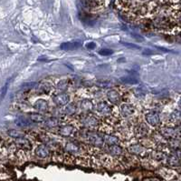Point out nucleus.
Wrapping results in <instances>:
<instances>
[{"mask_svg":"<svg viewBox=\"0 0 181 181\" xmlns=\"http://www.w3.org/2000/svg\"><path fill=\"white\" fill-rule=\"evenodd\" d=\"M86 47H87L88 49L93 50V49H94V48L96 47V43H94V42H90V43H88V44L86 45Z\"/></svg>","mask_w":181,"mask_h":181,"instance_id":"nucleus-34","label":"nucleus"},{"mask_svg":"<svg viewBox=\"0 0 181 181\" xmlns=\"http://www.w3.org/2000/svg\"><path fill=\"white\" fill-rule=\"evenodd\" d=\"M15 144L20 147L21 149H24V150H30L32 148V144L31 142L26 138V137H20V138H17L16 141H15Z\"/></svg>","mask_w":181,"mask_h":181,"instance_id":"nucleus-8","label":"nucleus"},{"mask_svg":"<svg viewBox=\"0 0 181 181\" xmlns=\"http://www.w3.org/2000/svg\"><path fill=\"white\" fill-rule=\"evenodd\" d=\"M143 55H145V56H149V55H152L153 54V52L150 50V49H144V51H143V53H142Z\"/></svg>","mask_w":181,"mask_h":181,"instance_id":"nucleus-36","label":"nucleus"},{"mask_svg":"<svg viewBox=\"0 0 181 181\" xmlns=\"http://www.w3.org/2000/svg\"><path fill=\"white\" fill-rule=\"evenodd\" d=\"M134 94H135V96L138 97V98H143V97L145 96V93L142 91V90H141L140 88H136V89H134Z\"/></svg>","mask_w":181,"mask_h":181,"instance_id":"nucleus-31","label":"nucleus"},{"mask_svg":"<svg viewBox=\"0 0 181 181\" xmlns=\"http://www.w3.org/2000/svg\"><path fill=\"white\" fill-rule=\"evenodd\" d=\"M87 139L94 147H103L104 144V138H103L100 135H98L96 133L87 134Z\"/></svg>","mask_w":181,"mask_h":181,"instance_id":"nucleus-3","label":"nucleus"},{"mask_svg":"<svg viewBox=\"0 0 181 181\" xmlns=\"http://www.w3.org/2000/svg\"><path fill=\"white\" fill-rule=\"evenodd\" d=\"M64 148H65V151L70 154H78L80 152V146L74 142L66 143Z\"/></svg>","mask_w":181,"mask_h":181,"instance_id":"nucleus-14","label":"nucleus"},{"mask_svg":"<svg viewBox=\"0 0 181 181\" xmlns=\"http://www.w3.org/2000/svg\"><path fill=\"white\" fill-rule=\"evenodd\" d=\"M180 131H181V127H180Z\"/></svg>","mask_w":181,"mask_h":181,"instance_id":"nucleus-39","label":"nucleus"},{"mask_svg":"<svg viewBox=\"0 0 181 181\" xmlns=\"http://www.w3.org/2000/svg\"><path fill=\"white\" fill-rule=\"evenodd\" d=\"M9 83H10V81L8 80V83L5 85V86H3V88H2V91H1V98H2V99H4L5 95H6V94H7V92H8V89Z\"/></svg>","mask_w":181,"mask_h":181,"instance_id":"nucleus-32","label":"nucleus"},{"mask_svg":"<svg viewBox=\"0 0 181 181\" xmlns=\"http://www.w3.org/2000/svg\"><path fill=\"white\" fill-rule=\"evenodd\" d=\"M34 108L35 110H37L39 112H46L49 109V105H48L46 100L41 99H38L35 102Z\"/></svg>","mask_w":181,"mask_h":181,"instance_id":"nucleus-9","label":"nucleus"},{"mask_svg":"<svg viewBox=\"0 0 181 181\" xmlns=\"http://www.w3.org/2000/svg\"><path fill=\"white\" fill-rule=\"evenodd\" d=\"M29 119L33 123H42V122L45 121L44 117L41 114H38V113H30L29 114Z\"/></svg>","mask_w":181,"mask_h":181,"instance_id":"nucleus-15","label":"nucleus"},{"mask_svg":"<svg viewBox=\"0 0 181 181\" xmlns=\"http://www.w3.org/2000/svg\"><path fill=\"white\" fill-rule=\"evenodd\" d=\"M74 131V128L72 125H63L58 128V133L63 137H71Z\"/></svg>","mask_w":181,"mask_h":181,"instance_id":"nucleus-11","label":"nucleus"},{"mask_svg":"<svg viewBox=\"0 0 181 181\" xmlns=\"http://www.w3.org/2000/svg\"><path fill=\"white\" fill-rule=\"evenodd\" d=\"M81 47V44L80 42H66L63 43L60 46V48L64 51H70V50H75Z\"/></svg>","mask_w":181,"mask_h":181,"instance_id":"nucleus-12","label":"nucleus"},{"mask_svg":"<svg viewBox=\"0 0 181 181\" xmlns=\"http://www.w3.org/2000/svg\"><path fill=\"white\" fill-rule=\"evenodd\" d=\"M37 84L35 82H30V83H26V84H24L22 86V88L23 89H31V88H34L35 86H36Z\"/></svg>","mask_w":181,"mask_h":181,"instance_id":"nucleus-29","label":"nucleus"},{"mask_svg":"<svg viewBox=\"0 0 181 181\" xmlns=\"http://www.w3.org/2000/svg\"><path fill=\"white\" fill-rule=\"evenodd\" d=\"M178 159L175 157V156H172V157H169V162L171 163V164H173V165H177L178 164Z\"/></svg>","mask_w":181,"mask_h":181,"instance_id":"nucleus-35","label":"nucleus"},{"mask_svg":"<svg viewBox=\"0 0 181 181\" xmlns=\"http://www.w3.org/2000/svg\"><path fill=\"white\" fill-rule=\"evenodd\" d=\"M109 152L113 156H121L122 155L123 150L119 145H114V146L109 147Z\"/></svg>","mask_w":181,"mask_h":181,"instance_id":"nucleus-19","label":"nucleus"},{"mask_svg":"<svg viewBox=\"0 0 181 181\" xmlns=\"http://www.w3.org/2000/svg\"><path fill=\"white\" fill-rule=\"evenodd\" d=\"M163 134L166 137H173L176 135V131L175 129L171 128H166L163 129Z\"/></svg>","mask_w":181,"mask_h":181,"instance_id":"nucleus-26","label":"nucleus"},{"mask_svg":"<svg viewBox=\"0 0 181 181\" xmlns=\"http://www.w3.org/2000/svg\"><path fill=\"white\" fill-rule=\"evenodd\" d=\"M145 119L147 123L152 127H157L160 122L159 114L157 111H149L145 115Z\"/></svg>","mask_w":181,"mask_h":181,"instance_id":"nucleus-1","label":"nucleus"},{"mask_svg":"<svg viewBox=\"0 0 181 181\" xmlns=\"http://www.w3.org/2000/svg\"><path fill=\"white\" fill-rule=\"evenodd\" d=\"M53 101L55 105L63 107V106H67L70 101V98L67 94L64 93H58L53 96Z\"/></svg>","mask_w":181,"mask_h":181,"instance_id":"nucleus-2","label":"nucleus"},{"mask_svg":"<svg viewBox=\"0 0 181 181\" xmlns=\"http://www.w3.org/2000/svg\"><path fill=\"white\" fill-rule=\"evenodd\" d=\"M35 154L36 157H38L39 158H45L49 156L50 152H49V149L46 146L44 145H40L38 146L35 150Z\"/></svg>","mask_w":181,"mask_h":181,"instance_id":"nucleus-10","label":"nucleus"},{"mask_svg":"<svg viewBox=\"0 0 181 181\" xmlns=\"http://www.w3.org/2000/svg\"><path fill=\"white\" fill-rule=\"evenodd\" d=\"M157 49H158V50H162V51H164V52H171L169 49H167V48H164V47H155Z\"/></svg>","mask_w":181,"mask_h":181,"instance_id":"nucleus-37","label":"nucleus"},{"mask_svg":"<svg viewBox=\"0 0 181 181\" xmlns=\"http://www.w3.org/2000/svg\"><path fill=\"white\" fill-rule=\"evenodd\" d=\"M112 54H113V50L109 49V48H103V49L99 50V55H101V56L107 57V56H111Z\"/></svg>","mask_w":181,"mask_h":181,"instance_id":"nucleus-28","label":"nucleus"},{"mask_svg":"<svg viewBox=\"0 0 181 181\" xmlns=\"http://www.w3.org/2000/svg\"><path fill=\"white\" fill-rule=\"evenodd\" d=\"M170 120L175 123H181V110H175L170 115Z\"/></svg>","mask_w":181,"mask_h":181,"instance_id":"nucleus-21","label":"nucleus"},{"mask_svg":"<svg viewBox=\"0 0 181 181\" xmlns=\"http://www.w3.org/2000/svg\"><path fill=\"white\" fill-rule=\"evenodd\" d=\"M121 44L124 45L126 47H129V48H131V49H140V46H137V45H134V44H131V43L121 42Z\"/></svg>","mask_w":181,"mask_h":181,"instance_id":"nucleus-30","label":"nucleus"},{"mask_svg":"<svg viewBox=\"0 0 181 181\" xmlns=\"http://www.w3.org/2000/svg\"><path fill=\"white\" fill-rule=\"evenodd\" d=\"M179 21H180V22H181V17H180V18H179Z\"/></svg>","mask_w":181,"mask_h":181,"instance_id":"nucleus-38","label":"nucleus"},{"mask_svg":"<svg viewBox=\"0 0 181 181\" xmlns=\"http://www.w3.org/2000/svg\"><path fill=\"white\" fill-rule=\"evenodd\" d=\"M44 125L47 128H55L59 125V119L57 118H47L45 119V121L44 122Z\"/></svg>","mask_w":181,"mask_h":181,"instance_id":"nucleus-17","label":"nucleus"},{"mask_svg":"<svg viewBox=\"0 0 181 181\" xmlns=\"http://www.w3.org/2000/svg\"><path fill=\"white\" fill-rule=\"evenodd\" d=\"M121 80L122 81V82H124V83H127V84H132V85H135V84H138L139 83V80L137 79V78H135V77H133V76H123V77H121Z\"/></svg>","mask_w":181,"mask_h":181,"instance_id":"nucleus-23","label":"nucleus"},{"mask_svg":"<svg viewBox=\"0 0 181 181\" xmlns=\"http://www.w3.org/2000/svg\"><path fill=\"white\" fill-rule=\"evenodd\" d=\"M131 36L133 37L134 39H136V40L139 41V42H143V41H144V38L141 37L140 35H137V34H133V33H131Z\"/></svg>","mask_w":181,"mask_h":181,"instance_id":"nucleus-33","label":"nucleus"},{"mask_svg":"<svg viewBox=\"0 0 181 181\" xmlns=\"http://www.w3.org/2000/svg\"><path fill=\"white\" fill-rule=\"evenodd\" d=\"M68 81L67 80H61V81H59V83L57 84V89L59 90V91H61V92H63L64 90H66L67 89V87H68Z\"/></svg>","mask_w":181,"mask_h":181,"instance_id":"nucleus-24","label":"nucleus"},{"mask_svg":"<svg viewBox=\"0 0 181 181\" xmlns=\"http://www.w3.org/2000/svg\"><path fill=\"white\" fill-rule=\"evenodd\" d=\"M8 135L12 137V138H20V137H24V133H22L19 130H16V129H9L8 131Z\"/></svg>","mask_w":181,"mask_h":181,"instance_id":"nucleus-22","label":"nucleus"},{"mask_svg":"<svg viewBox=\"0 0 181 181\" xmlns=\"http://www.w3.org/2000/svg\"><path fill=\"white\" fill-rule=\"evenodd\" d=\"M38 89L42 94H48L51 91V86L48 83H44Z\"/></svg>","mask_w":181,"mask_h":181,"instance_id":"nucleus-25","label":"nucleus"},{"mask_svg":"<svg viewBox=\"0 0 181 181\" xmlns=\"http://www.w3.org/2000/svg\"><path fill=\"white\" fill-rule=\"evenodd\" d=\"M104 142H105L109 147H111V146L118 145L119 140H118L117 137H113V136L107 135V136H105V137H104Z\"/></svg>","mask_w":181,"mask_h":181,"instance_id":"nucleus-20","label":"nucleus"},{"mask_svg":"<svg viewBox=\"0 0 181 181\" xmlns=\"http://www.w3.org/2000/svg\"><path fill=\"white\" fill-rule=\"evenodd\" d=\"M80 108H81L82 111L89 112V111L94 110V106L93 101L91 100V99H83V100H81V103H80Z\"/></svg>","mask_w":181,"mask_h":181,"instance_id":"nucleus-13","label":"nucleus"},{"mask_svg":"<svg viewBox=\"0 0 181 181\" xmlns=\"http://www.w3.org/2000/svg\"><path fill=\"white\" fill-rule=\"evenodd\" d=\"M95 109H96V111H97L99 114H101V115H108V114H110V113L112 112V107H111L108 103H106V102H104V101H102V102L97 103Z\"/></svg>","mask_w":181,"mask_h":181,"instance_id":"nucleus-6","label":"nucleus"},{"mask_svg":"<svg viewBox=\"0 0 181 181\" xmlns=\"http://www.w3.org/2000/svg\"><path fill=\"white\" fill-rule=\"evenodd\" d=\"M107 99L108 100L112 103V104H114V105H118L121 103V95L119 94V92L115 89H111L107 92Z\"/></svg>","mask_w":181,"mask_h":181,"instance_id":"nucleus-5","label":"nucleus"},{"mask_svg":"<svg viewBox=\"0 0 181 181\" xmlns=\"http://www.w3.org/2000/svg\"><path fill=\"white\" fill-rule=\"evenodd\" d=\"M81 124L86 128H95L99 125V120L92 115H86L81 118Z\"/></svg>","mask_w":181,"mask_h":181,"instance_id":"nucleus-4","label":"nucleus"},{"mask_svg":"<svg viewBox=\"0 0 181 181\" xmlns=\"http://www.w3.org/2000/svg\"><path fill=\"white\" fill-rule=\"evenodd\" d=\"M121 112L122 117L128 118L134 114L135 108L130 104H122L121 107Z\"/></svg>","mask_w":181,"mask_h":181,"instance_id":"nucleus-7","label":"nucleus"},{"mask_svg":"<svg viewBox=\"0 0 181 181\" xmlns=\"http://www.w3.org/2000/svg\"><path fill=\"white\" fill-rule=\"evenodd\" d=\"M16 124L19 127H23V128H26V127H28L31 125V122L32 121H29L27 118H24V117H18L16 120H15Z\"/></svg>","mask_w":181,"mask_h":181,"instance_id":"nucleus-18","label":"nucleus"},{"mask_svg":"<svg viewBox=\"0 0 181 181\" xmlns=\"http://www.w3.org/2000/svg\"><path fill=\"white\" fill-rule=\"evenodd\" d=\"M76 112V107L74 104H68L65 107V113L67 115H73Z\"/></svg>","mask_w":181,"mask_h":181,"instance_id":"nucleus-27","label":"nucleus"},{"mask_svg":"<svg viewBox=\"0 0 181 181\" xmlns=\"http://www.w3.org/2000/svg\"><path fill=\"white\" fill-rule=\"evenodd\" d=\"M144 151H145L144 147H143L142 146L137 145V144L131 145V146L129 147V152L131 153V154H133V155H140V154H142Z\"/></svg>","mask_w":181,"mask_h":181,"instance_id":"nucleus-16","label":"nucleus"}]
</instances>
